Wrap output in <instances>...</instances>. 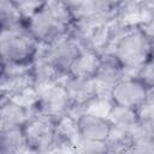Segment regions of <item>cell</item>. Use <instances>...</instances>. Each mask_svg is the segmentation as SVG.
<instances>
[{
    "label": "cell",
    "mask_w": 154,
    "mask_h": 154,
    "mask_svg": "<svg viewBox=\"0 0 154 154\" xmlns=\"http://www.w3.org/2000/svg\"><path fill=\"white\" fill-rule=\"evenodd\" d=\"M73 24L75 14L63 0H46L26 20V29L40 46H45L71 31Z\"/></svg>",
    "instance_id": "1"
},
{
    "label": "cell",
    "mask_w": 154,
    "mask_h": 154,
    "mask_svg": "<svg viewBox=\"0 0 154 154\" xmlns=\"http://www.w3.org/2000/svg\"><path fill=\"white\" fill-rule=\"evenodd\" d=\"M152 52V38L142 30L138 23H135L126 24L107 53H113L116 55L126 70V76H135L136 72L150 59Z\"/></svg>",
    "instance_id": "2"
},
{
    "label": "cell",
    "mask_w": 154,
    "mask_h": 154,
    "mask_svg": "<svg viewBox=\"0 0 154 154\" xmlns=\"http://www.w3.org/2000/svg\"><path fill=\"white\" fill-rule=\"evenodd\" d=\"M40 43L32 37L26 26L16 29H1V63L32 64L40 52Z\"/></svg>",
    "instance_id": "3"
},
{
    "label": "cell",
    "mask_w": 154,
    "mask_h": 154,
    "mask_svg": "<svg viewBox=\"0 0 154 154\" xmlns=\"http://www.w3.org/2000/svg\"><path fill=\"white\" fill-rule=\"evenodd\" d=\"M57 120L35 113L23 126L31 153H47L55 150Z\"/></svg>",
    "instance_id": "4"
},
{
    "label": "cell",
    "mask_w": 154,
    "mask_h": 154,
    "mask_svg": "<svg viewBox=\"0 0 154 154\" xmlns=\"http://www.w3.org/2000/svg\"><path fill=\"white\" fill-rule=\"evenodd\" d=\"M63 84L72 105L70 114L77 119L81 117L82 113L88 111L89 106L95 100L102 99L100 96V89L95 79L77 78L66 75L63 79Z\"/></svg>",
    "instance_id": "5"
},
{
    "label": "cell",
    "mask_w": 154,
    "mask_h": 154,
    "mask_svg": "<svg viewBox=\"0 0 154 154\" xmlns=\"http://www.w3.org/2000/svg\"><path fill=\"white\" fill-rule=\"evenodd\" d=\"M83 46L75 32L69 31L64 36L57 38L55 41L41 46L40 51L54 64V66L64 75L69 73L70 66L77 58Z\"/></svg>",
    "instance_id": "6"
},
{
    "label": "cell",
    "mask_w": 154,
    "mask_h": 154,
    "mask_svg": "<svg viewBox=\"0 0 154 154\" xmlns=\"http://www.w3.org/2000/svg\"><path fill=\"white\" fill-rule=\"evenodd\" d=\"M37 91L38 95L35 105V113L47 116L54 120L70 113L72 105L66 94L63 81L40 88Z\"/></svg>",
    "instance_id": "7"
},
{
    "label": "cell",
    "mask_w": 154,
    "mask_h": 154,
    "mask_svg": "<svg viewBox=\"0 0 154 154\" xmlns=\"http://www.w3.org/2000/svg\"><path fill=\"white\" fill-rule=\"evenodd\" d=\"M149 88L137 76H125L111 90V102L118 106L136 109L146 99Z\"/></svg>",
    "instance_id": "8"
},
{
    "label": "cell",
    "mask_w": 154,
    "mask_h": 154,
    "mask_svg": "<svg viewBox=\"0 0 154 154\" xmlns=\"http://www.w3.org/2000/svg\"><path fill=\"white\" fill-rule=\"evenodd\" d=\"M75 23H111L120 18L119 7L112 0H84L73 12Z\"/></svg>",
    "instance_id": "9"
},
{
    "label": "cell",
    "mask_w": 154,
    "mask_h": 154,
    "mask_svg": "<svg viewBox=\"0 0 154 154\" xmlns=\"http://www.w3.org/2000/svg\"><path fill=\"white\" fill-rule=\"evenodd\" d=\"M126 76V70L119 63L113 53L102 54L100 67L95 76V82L100 89V96L111 101L109 93L112 88Z\"/></svg>",
    "instance_id": "10"
},
{
    "label": "cell",
    "mask_w": 154,
    "mask_h": 154,
    "mask_svg": "<svg viewBox=\"0 0 154 154\" xmlns=\"http://www.w3.org/2000/svg\"><path fill=\"white\" fill-rule=\"evenodd\" d=\"M78 125L82 138L85 141L106 142L112 130V124L106 116L91 111H85L81 114Z\"/></svg>",
    "instance_id": "11"
},
{
    "label": "cell",
    "mask_w": 154,
    "mask_h": 154,
    "mask_svg": "<svg viewBox=\"0 0 154 154\" xmlns=\"http://www.w3.org/2000/svg\"><path fill=\"white\" fill-rule=\"evenodd\" d=\"M78 119L70 113L57 120L55 128V150L77 152L82 142Z\"/></svg>",
    "instance_id": "12"
},
{
    "label": "cell",
    "mask_w": 154,
    "mask_h": 154,
    "mask_svg": "<svg viewBox=\"0 0 154 154\" xmlns=\"http://www.w3.org/2000/svg\"><path fill=\"white\" fill-rule=\"evenodd\" d=\"M35 114L29 106L12 99L0 100V129L24 126Z\"/></svg>",
    "instance_id": "13"
},
{
    "label": "cell",
    "mask_w": 154,
    "mask_h": 154,
    "mask_svg": "<svg viewBox=\"0 0 154 154\" xmlns=\"http://www.w3.org/2000/svg\"><path fill=\"white\" fill-rule=\"evenodd\" d=\"M102 60V54L99 52L83 47L77 58L70 66L69 73L70 76L84 79H94L96 72L100 67Z\"/></svg>",
    "instance_id": "14"
},
{
    "label": "cell",
    "mask_w": 154,
    "mask_h": 154,
    "mask_svg": "<svg viewBox=\"0 0 154 154\" xmlns=\"http://www.w3.org/2000/svg\"><path fill=\"white\" fill-rule=\"evenodd\" d=\"M32 75L35 78L36 89L61 82L63 78L66 76L61 73L41 51L32 61Z\"/></svg>",
    "instance_id": "15"
},
{
    "label": "cell",
    "mask_w": 154,
    "mask_h": 154,
    "mask_svg": "<svg viewBox=\"0 0 154 154\" xmlns=\"http://www.w3.org/2000/svg\"><path fill=\"white\" fill-rule=\"evenodd\" d=\"M31 153L23 126L0 129V154Z\"/></svg>",
    "instance_id": "16"
},
{
    "label": "cell",
    "mask_w": 154,
    "mask_h": 154,
    "mask_svg": "<svg viewBox=\"0 0 154 154\" xmlns=\"http://www.w3.org/2000/svg\"><path fill=\"white\" fill-rule=\"evenodd\" d=\"M108 120L112 124V128L130 134L135 130V128L138 125V118L136 109L129 108V107H123L112 103L111 107L108 108L107 116Z\"/></svg>",
    "instance_id": "17"
},
{
    "label": "cell",
    "mask_w": 154,
    "mask_h": 154,
    "mask_svg": "<svg viewBox=\"0 0 154 154\" xmlns=\"http://www.w3.org/2000/svg\"><path fill=\"white\" fill-rule=\"evenodd\" d=\"M1 29H16L26 26V19L11 0H0Z\"/></svg>",
    "instance_id": "18"
},
{
    "label": "cell",
    "mask_w": 154,
    "mask_h": 154,
    "mask_svg": "<svg viewBox=\"0 0 154 154\" xmlns=\"http://www.w3.org/2000/svg\"><path fill=\"white\" fill-rule=\"evenodd\" d=\"M132 152L154 153V130L142 126L140 123L131 132Z\"/></svg>",
    "instance_id": "19"
},
{
    "label": "cell",
    "mask_w": 154,
    "mask_h": 154,
    "mask_svg": "<svg viewBox=\"0 0 154 154\" xmlns=\"http://www.w3.org/2000/svg\"><path fill=\"white\" fill-rule=\"evenodd\" d=\"M138 123L150 130H154V89H150L146 99L136 108Z\"/></svg>",
    "instance_id": "20"
},
{
    "label": "cell",
    "mask_w": 154,
    "mask_h": 154,
    "mask_svg": "<svg viewBox=\"0 0 154 154\" xmlns=\"http://www.w3.org/2000/svg\"><path fill=\"white\" fill-rule=\"evenodd\" d=\"M28 20L35 12H37L46 2V0H11Z\"/></svg>",
    "instance_id": "21"
},
{
    "label": "cell",
    "mask_w": 154,
    "mask_h": 154,
    "mask_svg": "<svg viewBox=\"0 0 154 154\" xmlns=\"http://www.w3.org/2000/svg\"><path fill=\"white\" fill-rule=\"evenodd\" d=\"M152 2V0H120L119 12L120 17L129 13H135L147 8V6Z\"/></svg>",
    "instance_id": "22"
},
{
    "label": "cell",
    "mask_w": 154,
    "mask_h": 154,
    "mask_svg": "<svg viewBox=\"0 0 154 154\" xmlns=\"http://www.w3.org/2000/svg\"><path fill=\"white\" fill-rule=\"evenodd\" d=\"M77 152L81 153H108L106 142H95V141H85L82 140L78 146Z\"/></svg>",
    "instance_id": "23"
},
{
    "label": "cell",
    "mask_w": 154,
    "mask_h": 154,
    "mask_svg": "<svg viewBox=\"0 0 154 154\" xmlns=\"http://www.w3.org/2000/svg\"><path fill=\"white\" fill-rule=\"evenodd\" d=\"M71 10H72V12H75L81 5H82V2L84 1V0H63Z\"/></svg>",
    "instance_id": "24"
},
{
    "label": "cell",
    "mask_w": 154,
    "mask_h": 154,
    "mask_svg": "<svg viewBox=\"0 0 154 154\" xmlns=\"http://www.w3.org/2000/svg\"><path fill=\"white\" fill-rule=\"evenodd\" d=\"M112 1H113V2H114V4H116V5L118 6V7H119V4H120V0H112Z\"/></svg>",
    "instance_id": "25"
},
{
    "label": "cell",
    "mask_w": 154,
    "mask_h": 154,
    "mask_svg": "<svg viewBox=\"0 0 154 154\" xmlns=\"http://www.w3.org/2000/svg\"><path fill=\"white\" fill-rule=\"evenodd\" d=\"M152 1H154V0H152Z\"/></svg>",
    "instance_id": "26"
}]
</instances>
